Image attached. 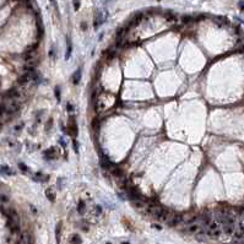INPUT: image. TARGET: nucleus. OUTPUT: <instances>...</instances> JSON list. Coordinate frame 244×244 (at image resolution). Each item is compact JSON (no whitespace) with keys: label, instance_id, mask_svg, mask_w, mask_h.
<instances>
[{"label":"nucleus","instance_id":"obj_1","mask_svg":"<svg viewBox=\"0 0 244 244\" xmlns=\"http://www.w3.org/2000/svg\"><path fill=\"white\" fill-rule=\"evenodd\" d=\"M1 107H3L4 110H5L6 113H9L10 115L15 114V113H17V112L20 110V103H19V102L15 101V99H11V98H9V97H5V98H4V102H3Z\"/></svg>","mask_w":244,"mask_h":244},{"label":"nucleus","instance_id":"obj_2","mask_svg":"<svg viewBox=\"0 0 244 244\" xmlns=\"http://www.w3.org/2000/svg\"><path fill=\"white\" fill-rule=\"evenodd\" d=\"M163 209H164L163 206H161L160 204H157L155 201H151L150 204H147V212L155 218H158V216L161 215Z\"/></svg>","mask_w":244,"mask_h":244},{"label":"nucleus","instance_id":"obj_3","mask_svg":"<svg viewBox=\"0 0 244 244\" xmlns=\"http://www.w3.org/2000/svg\"><path fill=\"white\" fill-rule=\"evenodd\" d=\"M107 19V11L106 10H97L96 14H95V20H93V26H95V30H98V27L103 23Z\"/></svg>","mask_w":244,"mask_h":244},{"label":"nucleus","instance_id":"obj_4","mask_svg":"<svg viewBox=\"0 0 244 244\" xmlns=\"http://www.w3.org/2000/svg\"><path fill=\"white\" fill-rule=\"evenodd\" d=\"M182 220H183V216H182V215H179V213H177V212H172L171 216H169V218L167 220L166 223L168 225L169 227H174V226H177L178 223H181Z\"/></svg>","mask_w":244,"mask_h":244},{"label":"nucleus","instance_id":"obj_5","mask_svg":"<svg viewBox=\"0 0 244 244\" xmlns=\"http://www.w3.org/2000/svg\"><path fill=\"white\" fill-rule=\"evenodd\" d=\"M126 195H128V198H129L131 201H133V200H136V199H141L140 191H139L136 188H133V187H130L129 189H126Z\"/></svg>","mask_w":244,"mask_h":244},{"label":"nucleus","instance_id":"obj_6","mask_svg":"<svg viewBox=\"0 0 244 244\" xmlns=\"http://www.w3.org/2000/svg\"><path fill=\"white\" fill-rule=\"evenodd\" d=\"M222 231L227 234V236H232L234 234V231H236V225L234 223H225L222 226Z\"/></svg>","mask_w":244,"mask_h":244},{"label":"nucleus","instance_id":"obj_7","mask_svg":"<svg viewBox=\"0 0 244 244\" xmlns=\"http://www.w3.org/2000/svg\"><path fill=\"white\" fill-rule=\"evenodd\" d=\"M173 211L172 210H169V209H163V211L161 212V215L158 216V218H157V220L158 221H161V222H167V220H168V218H169V216H171V213H172Z\"/></svg>","mask_w":244,"mask_h":244},{"label":"nucleus","instance_id":"obj_8","mask_svg":"<svg viewBox=\"0 0 244 244\" xmlns=\"http://www.w3.org/2000/svg\"><path fill=\"white\" fill-rule=\"evenodd\" d=\"M117 182H118V185L122 189H128V187H129V178H126L125 175H122V177L117 178Z\"/></svg>","mask_w":244,"mask_h":244},{"label":"nucleus","instance_id":"obj_9","mask_svg":"<svg viewBox=\"0 0 244 244\" xmlns=\"http://www.w3.org/2000/svg\"><path fill=\"white\" fill-rule=\"evenodd\" d=\"M69 129H70V134L72 136L78 135V125H76V122H75L74 117H71L70 120H69Z\"/></svg>","mask_w":244,"mask_h":244},{"label":"nucleus","instance_id":"obj_10","mask_svg":"<svg viewBox=\"0 0 244 244\" xmlns=\"http://www.w3.org/2000/svg\"><path fill=\"white\" fill-rule=\"evenodd\" d=\"M44 156H46V158H48V160H57L58 153H57V151H55L54 147H50L49 150H47V151L44 152Z\"/></svg>","mask_w":244,"mask_h":244},{"label":"nucleus","instance_id":"obj_11","mask_svg":"<svg viewBox=\"0 0 244 244\" xmlns=\"http://www.w3.org/2000/svg\"><path fill=\"white\" fill-rule=\"evenodd\" d=\"M141 21H143V12H137L133 16V19L130 20V26H136Z\"/></svg>","mask_w":244,"mask_h":244},{"label":"nucleus","instance_id":"obj_12","mask_svg":"<svg viewBox=\"0 0 244 244\" xmlns=\"http://www.w3.org/2000/svg\"><path fill=\"white\" fill-rule=\"evenodd\" d=\"M133 206L135 209H144V207H147V204L143 200V199H136V200H133L131 201Z\"/></svg>","mask_w":244,"mask_h":244},{"label":"nucleus","instance_id":"obj_13","mask_svg":"<svg viewBox=\"0 0 244 244\" xmlns=\"http://www.w3.org/2000/svg\"><path fill=\"white\" fill-rule=\"evenodd\" d=\"M17 244H31V238H30V234L27 232H23L21 234V238L19 240Z\"/></svg>","mask_w":244,"mask_h":244},{"label":"nucleus","instance_id":"obj_14","mask_svg":"<svg viewBox=\"0 0 244 244\" xmlns=\"http://www.w3.org/2000/svg\"><path fill=\"white\" fill-rule=\"evenodd\" d=\"M46 196L48 198V200L49 201H55V191H54V189L53 188H48L47 190H46Z\"/></svg>","mask_w":244,"mask_h":244},{"label":"nucleus","instance_id":"obj_15","mask_svg":"<svg viewBox=\"0 0 244 244\" xmlns=\"http://www.w3.org/2000/svg\"><path fill=\"white\" fill-rule=\"evenodd\" d=\"M81 75H82L81 69H78V70H76V71L72 74V82H74L75 85H78V84L80 82V80H81Z\"/></svg>","mask_w":244,"mask_h":244},{"label":"nucleus","instance_id":"obj_16","mask_svg":"<svg viewBox=\"0 0 244 244\" xmlns=\"http://www.w3.org/2000/svg\"><path fill=\"white\" fill-rule=\"evenodd\" d=\"M68 42H66V54H65V59L68 60L69 59V57L71 55V52H72V46H71V41L69 40V38H68V40H66Z\"/></svg>","mask_w":244,"mask_h":244},{"label":"nucleus","instance_id":"obj_17","mask_svg":"<svg viewBox=\"0 0 244 244\" xmlns=\"http://www.w3.org/2000/svg\"><path fill=\"white\" fill-rule=\"evenodd\" d=\"M166 17H167V21H168V22H175V21L178 20L177 15H174L173 12H171V11L167 12V14H166Z\"/></svg>","mask_w":244,"mask_h":244},{"label":"nucleus","instance_id":"obj_18","mask_svg":"<svg viewBox=\"0 0 244 244\" xmlns=\"http://www.w3.org/2000/svg\"><path fill=\"white\" fill-rule=\"evenodd\" d=\"M60 227H61V225L58 223V225H57V228H55V239H57V244H59V242H60Z\"/></svg>","mask_w":244,"mask_h":244},{"label":"nucleus","instance_id":"obj_19","mask_svg":"<svg viewBox=\"0 0 244 244\" xmlns=\"http://www.w3.org/2000/svg\"><path fill=\"white\" fill-rule=\"evenodd\" d=\"M71 243H72V244H80V243H81V238H80L78 234H74V236L71 237Z\"/></svg>","mask_w":244,"mask_h":244},{"label":"nucleus","instance_id":"obj_20","mask_svg":"<svg viewBox=\"0 0 244 244\" xmlns=\"http://www.w3.org/2000/svg\"><path fill=\"white\" fill-rule=\"evenodd\" d=\"M0 171H1L3 173H5V174H14V172H12L9 167H6V166H3L1 168H0Z\"/></svg>","mask_w":244,"mask_h":244},{"label":"nucleus","instance_id":"obj_21","mask_svg":"<svg viewBox=\"0 0 244 244\" xmlns=\"http://www.w3.org/2000/svg\"><path fill=\"white\" fill-rule=\"evenodd\" d=\"M78 211L80 212V213H84L85 212V202L81 200L80 202H79V205H78Z\"/></svg>","mask_w":244,"mask_h":244},{"label":"nucleus","instance_id":"obj_22","mask_svg":"<svg viewBox=\"0 0 244 244\" xmlns=\"http://www.w3.org/2000/svg\"><path fill=\"white\" fill-rule=\"evenodd\" d=\"M182 21H183L184 23H188V22L194 21V19H193V16H190V15H184V16L182 17Z\"/></svg>","mask_w":244,"mask_h":244},{"label":"nucleus","instance_id":"obj_23","mask_svg":"<svg viewBox=\"0 0 244 244\" xmlns=\"http://www.w3.org/2000/svg\"><path fill=\"white\" fill-rule=\"evenodd\" d=\"M0 201H1V202H7V201H9V196H7L6 194L0 193Z\"/></svg>","mask_w":244,"mask_h":244},{"label":"nucleus","instance_id":"obj_24","mask_svg":"<svg viewBox=\"0 0 244 244\" xmlns=\"http://www.w3.org/2000/svg\"><path fill=\"white\" fill-rule=\"evenodd\" d=\"M54 95H55L57 99H58V101H60V88H59L58 86L54 88Z\"/></svg>","mask_w":244,"mask_h":244},{"label":"nucleus","instance_id":"obj_25","mask_svg":"<svg viewBox=\"0 0 244 244\" xmlns=\"http://www.w3.org/2000/svg\"><path fill=\"white\" fill-rule=\"evenodd\" d=\"M115 53H117V52H115L114 49H109L108 50V58H113L115 55Z\"/></svg>","mask_w":244,"mask_h":244},{"label":"nucleus","instance_id":"obj_26","mask_svg":"<svg viewBox=\"0 0 244 244\" xmlns=\"http://www.w3.org/2000/svg\"><path fill=\"white\" fill-rule=\"evenodd\" d=\"M74 7H75V10H79V7H80V0H74Z\"/></svg>","mask_w":244,"mask_h":244},{"label":"nucleus","instance_id":"obj_27","mask_svg":"<svg viewBox=\"0 0 244 244\" xmlns=\"http://www.w3.org/2000/svg\"><path fill=\"white\" fill-rule=\"evenodd\" d=\"M238 7H239L242 11H244V0H240V1L238 3Z\"/></svg>","mask_w":244,"mask_h":244},{"label":"nucleus","instance_id":"obj_28","mask_svg":"<svg viewBox=\"0 0 244 244\" xmlns=\"http://www.w3.org/2000/svg\"><path fill=\"white\" fill-rule=\"evenodd\" d=\"M66 108H68L69 112H72V110H74V106H72L71 103H68V104H66Z\"/></svg>","mask_w":244,"mask_h":244},{"label":"nucleus","instance_id":"obj_29","mask_svg":"<svg viewBox=\"0 0 244 244\" xmlns=\"http://www.w3.org/2000/svg\"><path fill=\"white\" fill-rule=\"evenodd\" d=\"M19 166H20V168H21V169H22L23 172H26V171H27V167H26V166H25L23 163H20Z\"/></svg>","mask_w":244,"mask_h":244},{"label":"nucleus","instance_id":"obj_30","mask_svg":"<svg viewBox=\"0 0 244 244\" xmlns=\"http://www.w3.org/2000/svg\"><path fill=\"white\" fill-rule=\"evenodd\" d=\"M74 147H75V152H78V143H76V140H74Z\"/></svg>","mask_w":244,"mask_h":244},{"label":"nucleus","instance_id":"obj_31","mask_svg":"<svg viewBox=\"0 0 244 244\" xmlns=\"http://www.w3.org/2000/svg\"><path fill=\"white\" fill-rule=\"evenodd\" d=\"M54 53H55V50H54V48H52V50L49 52V55H50V57H54Z\"/></svg>","mask_w":244,"mask_h":244},{"label":"nucleus","instance_id":"obj_32","mask_svg":"<svg viewBox=\"0 0 244 244\" xmlns=\"http://www.w3.org/2000/svg\"><path fill=\"white\" fill-rule=\"evenodd\" d=\"M152 227H153V228H156V229H162V227H161V226H158V225H153Z\"/></svg>","mask_w":244,"mask_h":244},{"label":"nucleus","instance_id":"obj_33","mask_svg":"<svg viewBox=\"0 0 244 244\" xmlns=\"http://www.w3.org/2000/svg\"><path fill=\"white\" fill-rule=\"evenodd\" d=\"M122 244H129V243H122Z\"/></svg>","mask_w":244,"mask_h":244}]
</instances>
